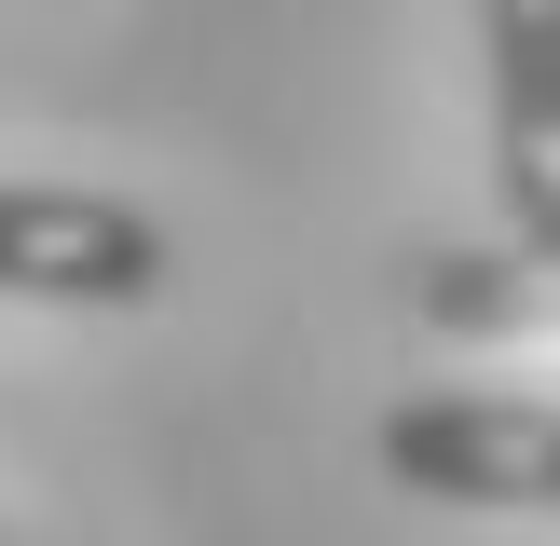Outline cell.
Instances as JSON below:
<instances>
[{"label":"cell","mask_w":560,"mask_h":546,"mask_svg":"<svg viewBox=\"0 0 560 546\" xmlns=\"http://www.w3.org/2000/svg\"><path fill=\"white\" fill-rule=\"evenodd\" d=\"M383 478L424 491V506L560 519V396H397L383 410Z\"/></svg>","instance_id":"6da1fadb"},{"label":"cell","mask_w":560,"mask_h":546,"mask_svg":"<svg viewBox=\"0 0 560 546\" xmlns=\"http://www.w3.org/2000/svg\"><path fill=\"white\" fill-rule=\"evenodd\" d=\"M164 287V218L124 191L0 178V300H69V314H137Z\"/></svg>","instance_id":"7a4b0ae2"},{"label":"cell","mask_w":560,"mask_h":546,"mask_svg":"<svg viewBox=\"0 0 560 546\" xmlns=\"http://www.w3.org/2000/svg\"><path fill=\"white\" fill-rule=\"evenodd\" d=\"M424 328L438 342H547L560 328V246H438L424 260Z\"/></svg>","instance_id":"277c9868"},{"label":"cell","mask_w":560,"mask_h":546,"mask_svg":"<svg viewBox=\"0 0 560 546\" xmlns=\"http://www.w3.org/2000/svg\"><path fill=\"white\" fill-rule=\"evenodd\" d=\"M492 41V191L506 233L560 246V0H479Z\"/></svg>","instance_id":"3957f363"}]
</instances>
